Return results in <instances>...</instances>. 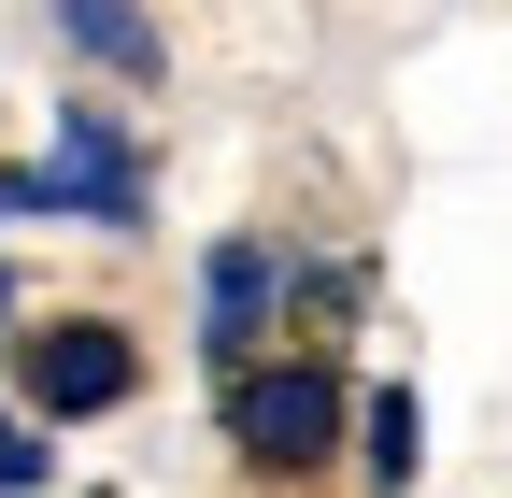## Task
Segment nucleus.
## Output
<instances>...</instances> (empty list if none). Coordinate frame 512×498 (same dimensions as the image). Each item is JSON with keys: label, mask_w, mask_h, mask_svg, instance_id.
Listing matches in <instances>:
<instances>
[{"label": "nucleus", "mask_w": 512, "mask_h": 498, "mask_svg": "<svg viewBox=\"0 0 512 498\" xmlns=\"http://www.w3.org/2000/svg\"><path fill=\"white\" fill-rule=\"evenodd\" d=\"M15 385H29V427H86V413H114L143 385V342L100 328V314H57V328L15 342Z\"/></svg>", "instance_id": "1"}, {"label": "nucleus", "mask_w": 512, "mask_h": 498, "mask_svg": "<svg viewBox=\"0 0 512 498\" xmlns=\"http://www.w3.org/2000/svg\"><path fill=\"white\" fill-rule=\"evenodd\" d=\"M228 442H242L256 470H313V456L342 442V370H328V356L242 370V385H228Z\"/></svg>", "instance_id": "2"}, {"label": "nucleus", "mask_w": 512, "mask_h": 498, "mask_svg": "<svg viewBox=\"0 0 512 498\" xmlns=\"http://www.w3.org/2000/svg\"><path fill=\"white\" fill-rule=\"evenodd\" d=\"M271 299H285V257H271V242H214V271H200V342H214L228 385H242V342L271 328Z\"/></svg>", "instance_id": "3"}, {"label": "nucleus", "mask_w": 512, "mask_h": 498, "mask_svg": "<svg viewBox=\"0 0 512 498\" xmlns=\"http://www.w3.org/2000/svg\"><path fill=\"white\" fill-rule=\"evenodd\" d=\"M57 43H72V57H100V72H128V86L171 57V43H157V15H57Z\"/></svg>", "instance_id": "4"}, {"label": "nucleus", "mask_w": 512, "mask_h": 498, "mask_svg": "<svg viewBox=\"0 0 512 498\" xmlns=\"http://www.w3.org/2000/svg\"><path fill=\"white\" fill-rule=\"evenodd\" d=\"M356 456H370V484H413V385H370V413H356Z\"/></svg>", "instance_id": "5"}, {"label": "nucleus", "mask_w": 512, "mask_h": 498, "mask_svg": "<svg viewBox=\"0 0 512 498\" xmlns=\"http://www.w3.org/2000/svg\"><path fill=\"white\" fill-rule=\"evenodd\" d=\"M43 470H57V442L29 413H0V498H43Z\"/></svg>", "instance_id": "6"}]
</instances>
